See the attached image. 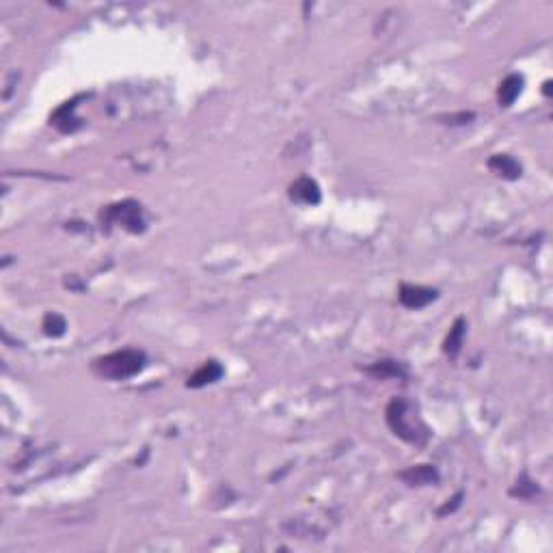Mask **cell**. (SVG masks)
<instances>
[{
	"label": "cell",
	"instance_id": "1",
	"mask_svg": "<svg viewBox=\"0 0 553 553\" xmlns=\"http://www.w3.org/2000/svg\"><path fill=\"white\" fill-rule=\"evenodd\" d=\"M145 352L136 350V348H124V350H115L111 354L98 357L94 361V372L100 379L106 381H126L136 377L143 367H145Z\"/></svg>",
	"mask_w": 553,
	"mask_h": 553
},
{
	"label": "cell",
	"instance_id": "2",
	"mask_svg": "<svg viewBox=\"0 0 553 553\" xmlns=\"http://www.w3.org/2000/svg\"><path fill=\"white\" fill-rule=\"evenodd\" d=\"M409 402L404 398H394L385 411V419H387V426L392 428V432L396 437H400L402 441L407 443H415V445H422L426 439H428V432L424 426H415V424H409Z\"/></svg>",
	"mask_w": 553,
	"mask_h": 553
},
{
	"label": "cell",
	"instance_id": "3",
	"mask_svg": "<svg viewBox=\"0 0 553 553\" xmlns=\"http://www.w3.org/2000/svg\"><path fill=\"white\" fill-rule=\"evenodd\" d=\"M102 219L106 223H121V227H126L132 234H141L145 229L143 212H141V206L136 201H124V204H117V206H109L102 212Z\"/></svg>",
	"mask_w": 553,
	"mask_h": 553
},
{
	"label": "cell",
	"instance_id": "4",
	"mask_svg": "<svg viewBox=\"0 0 553 553\" xmlns=\"http://www.w3.org/2000/svg\"><path fill=\"white\" fill-rule=\"evenodd\" d=\"M288 195H290L292 201L303 204V206H318L320 199H322V193H320L318 181L312 179V177H307V175H303V177H299L297 181L290 184Z\"/></svg>",
	"mask_w": 553,
	"mask_h": 553
},
{
	"label": "cell",
	"instance_id": "5",
	"mask_svg": "<svg viewBox=\"0 0 553 553\" xmlns=\"http://www.w3.org/2000/svg\"><path fill=\"white\" fill-rule=\"evenodd\" d=\"M439 292L432 288H424V286H413V284H402L398 299L407 309H424L426 305H430L432 301H437Z\"/></svg>",
	"mask_w": 553,
	"mask_h": 553
},
{
	"label": "cell",
	"instance_id": "6",
	"mask_svg": "<svg viewBox=\"0 0 553 553\" xmlns=\"http://www.w3.org/2000/svg\"><path fill=\"white\" fill-rule=\"evenodd\" d=\"M398 478L409 487H428L439 482V472L434 465H415L398 474Z\"/></svg>",
	"mask_w": 553,
	"mask_h": 553
},
{
	"label": "cell",
	"instance_id": "7",
	"mask_svg": "<svg viewBox=\"0 0 553 553\" xmlns=\"http://www.w3.org/2000/svg\"><path fill=\"white\" fill-rule=\"evenodd\" d=\"M223 365L219 363V361H206L199 370L186 381V387L189 389H201V387H206V385H212V383H216L221 377H223Z\"/></svg>",
	"mask_w": 553,
	"mask_h": 553
},
{
	"label": "cell",
	"instance_id": "8",
	"mask_svg": "<svg viewBox=\"0 0 553 553\" xmlns=\"http://www.w3.org/2000/svg\"><path fill=\"white\" fill-rule=\"evenodd\" d=\"M489 169L493 173H497L504 179H519L521 177V164L508 156V154H495L489 158Z\"/></svg>",
	"mask_w": 553,
	"mask_h": 553
},
{
	"label": "cell",
	"instance_id": "9",
	"mask_svg": "<svg viewBox=\"0 0 553 553\" xmlns=\"http://www.w3.org/2000/svg\"><path fill=\"white\" fill-rule=\"evenodd\" d=\"M521 89H523V76H519V74L506 76V78L502 80L499 89H497V102H499V106H512L514 100H517L519 94H521Z\"/></svg>",
	"mask_w": 553,
	"mask_h": 553
},
{
	"label": "cell",
	"instance_id": "10",
	"mask_svg": "<svg viewBox=\"0 0 553 553\" xmlns=\"http://www.w3.org/2000/svg\"><path fill=\"white\" fill-rule=\"evenodd\" d=\"M465 331H467L465 318H458L452 324V329H449V333H447V337L443 342V352L447 357H456L460 352V348H463V339H465Z\"/></svg>",
	"mask_w": 553,
	"mask_h": 553
},
{
	"label": "cell",
	"instance_id": "11",
	"mask_svg": "<svg viewBox=\"0 0 553 553\" xmlns=\"http://www.w3.org/2000/svg\"><path fill=\"white\" fill-rule=\"evenodd\" d=\"M74 109H76V100L74 102H67V104H63L54 115H52V124L61 130V132H74L80 124H78V119L71 115L74 113Z\"/></svg>",
	"mask_w": 553,
	"mask_h": 553
},
{
	"label": "cell",
	"instance_id": "12",
	"mask_svg": "<svg viewBox=\"0 0 553 553\" xmlns=\"http://www.w3.org/2000/svg\"><path fill=\"white\" fill-rule=\"evenodd\" d=\"M365 372H367V374H372V377H377V379L404 377L402 365H400V363H396V361H379V363H374L372 367H367Z\"/></svg>",
	"mask_w": 553,
	"mask_h": 553
},
{
	"label": "cell",
	"instance_id": "13",
	"mask_svg": "<svg viewBox=\"0 0 553 553\" xmlns=\"http://www.w3.org/2000/svg\"><path fill=\"white\" fill-rule=\"evenodd\" d=\"M65 329H67V322H65L63 316H59V314H48V316L44 318V333H46V335H50V337H61V335L65 333Z\"/></svg>",
	"mask_w": 553,
	"mask_h": 553
},
{
	"label": "cell",
	"instance_id": "14",
	"mask_svg": "<svg viewBox=\"0 0 553 553\" xmlns=\"http://www.w3.org/2000/svg\"><path fill=\"white\" fill-rule=\"evenodd\" d=\"M538 493V487L523 474L521 476V480L517 482V487L510 491V495H514V497H521V499H532L534 495Z\"/></svg>",
	"mask_w": 553,
	"mask_h": 553
},
{
	"label": "cell",
	"instance_id": "15",
	"mask_svg": "<svg viewBox=\"0 0 553 553\" xmlns=\"http://www.w3.org/2000/svg\"><path fill=\"white\" fill-rule=\"evenodd\" d=\"M460 502H463V493H456L452 499H447V504L443 506V508H439V517H445V514H452L458 506H460Z\"/></svg>",
	"mask_w": 553,
	"mask_h": 553
},
{
	"label": "cell",
	"instance_id": "16",
	"mask_svg": "<svg viewBox=\"0 0 553 553\" xmlns=\"http://www.w3.org/2000/svg\"><path fill=\"white\" fill-rule=\"evenodd\" d=\"M542 94H544V96H551V80H547V82H544V89H542Z\"/></svg>",
	"mask_w": 553,
	"mask_h": 553
}]
</instances>
